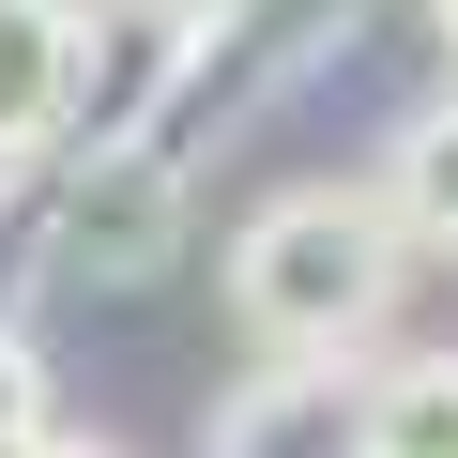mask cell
<instances>
[{
    "label": "cell",
    "mask_w": 458,
    "mask_h": 458,
    "mask_svg": "<svg viewBox=\"0 0 458 458\" xmlns=\"http://www.w3.org/2000/svg\"><path fill=\"white\" fill-rule=\"evenodd\" d=\"M199 31L183 16H153V0H92L77 16V153H107V138H153L183 92H199Z\"/></svg>",
    "instance_id": "277c9868"
},
{
    "label": "cell",
    "mask_w": 458,
    "mask_h": 458,
    "mask_svg": "<svg viewBox=\"0 0 458 458\" xmlns=\"http://www.w3.org/2000/svg\"><path fill=\"white\" fill-rule=\"evenodd\" d=\"M153 16H183V31H199V47H214V31H229V16H245V0H153Z\"/></svg>",
    "instance_id": "9c48e42d"
},
{
    "label": "cell",
    "mask_w": 458,
    "mask_h": 458,
    "mask_svg": "<svg viewBox=\"0 0 458 458\" xmlns=\"http://www.w3.org/2000/svg\"><path fill=\"white\" fill-rule=\"evenodd\" d=\"M47 245H62L77 291H138V276H168V245H183V153H153V138L77 153L62 214H47Z\"/></svg>",
    "instance_id": "7a4b0ae2"
},
{
    "label": "cell",
    "mask_w": 458,
    "mask_h": 458,
    "mask_svg": "<svg viewBox=\"0 0 458 458\" xmlns=\"http://www.w3.org/2000/svg\"><path fill=\"white\" fill-rule=\"evenodd\" d=\"M382 214L412 229V260H458V92H428L382 138Z\"/></svg>",
    "instance_id": "8992f818"
},
{
    "label": "cell",
    "mask_w": 458,
    "mask_h": 458,
    "mask_svg": "<svg viewBox=\"0 0 458 458\" xmlns=\"http://www.w3.org/2000/svg\"><path fill=\"white\" fill-rule=\"evenodd\" d=\"M367 458H458V352L367 367Z\"/></svg>",
    "instance_id": "52a82bcc"
},
{
    "label": "cell",
    "mask_w": 458,
    "mask_h": 458,
    "mask_svg": "<svg viewBox=\"0 0 458 458\" xmlns=\"http://www.w3.org/2000/svg\"><path fill=\"white\" fill-rule=\"evenodd\" d=\"M16 458H107V443H62V428H47V443H16Z\"/></svg>",
    "instance_id": "30bf717a"
},
{
    "label": "cell",
    "mask_w": 458,
    "mask_h": 458,
    "mask_svg": "<svg viewBox=\"0 0 458 458\" xmlns=\"http://www.w3.org/2000/svg\"><path fill=\"white\" fill-rule=\"evenodd\" d=\"M428 16H443V47H458V0H428Z\"/></svg>",
    "instance_id": "8fae6325"
},
{
    "label": "cell",
    "mask_w": 458,
    "mask_h": 458,
    "mask_svg": "<svg viewBox=\"0 0 458 458\" xmlns=\"http://www.w3.org/2000/svg\"><path fill=\"white\" fill-rule=\"evenodd\" d=\"M77 138V0H0V183Z\"/></svg>",
    "instance_id": "5b68a950"
},
{
    "label": "cell",
    "mask_w": 458,
    "mask_h": 458,
    "mask_svg": "<svg viewBox=\"0 0 458 458\" xmlns=\"http://www.w3.org/2000/svg\"><path fill=\"white\" fill-rule=\"evenodd\" d=\"M199 458H367V352H276L214 397Z\"/></svg>",
    "instance_id": "3957f363"
},
{
    "label": "cell",
    "mask_w": 458,
    "mask_h": 458,
    "mask_svg": "<svg viewBox=\"0 0 458 458\" xmlns=\"http://www.w3.org/2000/svg\"><path fill=\"white\" fill-rule=\"evenodd\" d=\"M397 276H412V229L382 214V183H276L214 260L260 352H367L397 321Z\"/></svg>",
    "instance_id": "6da1fadb"
},
{
    "label": "cell",
    "mask_w": 458,
    "mask_h": 458,
    "mask_svg": "<svg viewBox=\"0 0 458 458\" xmlns=\"http://www.w3.org/2000/svg\"><path fill=\"white\" fill-rule=\"evenodd\" d=\"M16 443H47V367H31V336L0 321V458Z\"/></svg>",
    "instance_id": "ba28073f"
}]
</instances>
